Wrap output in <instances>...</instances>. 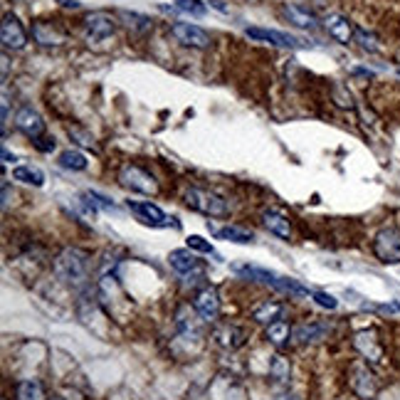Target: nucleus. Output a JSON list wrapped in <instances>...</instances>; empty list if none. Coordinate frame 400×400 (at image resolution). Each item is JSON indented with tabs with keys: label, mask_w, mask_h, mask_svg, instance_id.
Returning <instances> with one entry per match:
<instances>
[{
	"label": "nucleus",
	"mask_w": 400,
	"mask_h": 400,
	"mask_svg": "<svg viewBox=\"0 0 400 400\" xmlns=\"http://www.w3.org/2000/svg\"><path fill=\"white\" fill-rule=\"evenodd\" d=\"M54 274L57 279H62L64 284H70V287H87L89 282V267H91V260L84 250L80 247H64L57 257H54Z\"/></svg>",
	"instance_id": "obj_1"
},
{
	"label": "nucleus",
	"mask_w": 400,
	"mask_h": 400,
	"mask_svg": "<svg viewBox=\"0 0 400 400\" xmlns=\"http://www.w3.org/2000/svg\"><path fill=\"white\" fill-rule=\"evenodd\" d=\"M183 198H186L188 208L195 210V213L208 215V218H228L230 215L228 200L213 191H205V188H188Z\"/></svg>",
	"instance_id": "obj_2"
},
{
	"label": "nucleus",
	"mask_w": 400,
	"mask_h": 400,
	"mask_svg": "<svg viewBox=\"0 0 400 400\" xmlns=\"http://www.w3.org/2000/svg\"><path fill=\"white\" fill-rule=\"evenodd\" d=\"M119 186L131 193H141V195H156V193H158L156 178L136 163L121 165V171H119Z\"/></svg>",
	"instance_id": "obj_3"
},
{
	"label": "nucleus",
	"mask_w": 400,
	"mask_h": 400,
	"mask_svg": "<svg viewBox=\"0 0 400 400\" xmlns=\"http://www.w3.org/2000/svg\"><path fill=\"white\" fill-rule=\"evenodd\" d=\"M348 385H351V390L361 400H376V395L380 390L376 373L369 369V363L363 361L351 363V369H348Z\"/></svg>",
	"instance_id": "obj_4"
},
{
	"label": "nucleus",
	"mask_w": 400,
	"mask_h": 400,
	"mask_svg": "<svg viewBox=\"0 0 400 400\" xmlns=\"http://www.w3.org/2000/svg\"><path fill=\"white\" fill-rule=\"evenodd\" d=\"M126 208L131 210V213L139 215L141 223L151 225V228H176V230L181 228L178 218L165 215L163 210H161L156 203H151V200H126Z\"/></svg>",
	"instance_id": "obj_5"
},
{
	"label": "nucleus",
	"mask_w": 400,
	"mask_h": 400,
	"mask_svg": "<svg viewBox=\"0 0 400 400\" xmlns=\"http://www.w3.org/2000/svg\"><path fill=\"white\" fill-rule=\"evenodd\" d=\"M373 255L383 265H400V230L380 228L373 237Z\"/></svg>",
	"instance_id": "obj_6"
},
{
	"label": "nucleus",
	"mask_w": 400,
	"mask_h": 400,
	"mask_svg": "<svg viewBox=\"0 0 400 400\" xmlns=\"http://www.w3.org/2000/svg\"><path fill=\"white\" fill-rule=\"evenodd\" d=\"M117 32V20H114L109 13H89V15L84 17V38L87 43H104V40H109Z\"/></svg>",
	"instance_id": "obj_7"
},
{
	"label": "nucleus",
	"mask_w": 400,
	"mask_h": 400,
	"mask_svg": "<svg viewBox=\"0 0 400 400\" xmlns=\"http://www.w3.org/2000/svg\"><path fill=\"white\" fill-rule=\"evenodd\" d=\"M171 35L183 47H193V50H205L213 43V40H210V32L203 30L200 25H193V22H173Z\"/></svg>",
	"instance_id": "obj_8"
},
{
	"label": "nucleus",
	"mask_w": 400,
	"mask_h": 400,
	"mask_svg": "<svg viewBox=\"0 0 400 400\" xmlns=\"http://www.w3.org/2000/svg\"><path fill=\"white\" fill-rule=\"evenodd\" d=\"M353 348L361 353L363 361H369V363L383 361V343H380L378 334H376L373 329L356 331V336H353Z\"/></svg>",
	"instance_id": "obj_9"
},
{
	"label": "nucleus",
	"mask_w": 400,
	"mask_h": 400,
	"mask_svg": "<svg viewBox=\"0 0 400 400\" xmlns=\"http://www.w3.org/2000/svg\"><path fill=\"white\" fill-rule=\"evenodd\" d=\"M193 309L200 316V321L205 324H213L220 316V294L215 287H203L195 294V302H193Z\"/></svg>",
	"instance_id": "obj_10"
},
{
	"label": "nucleus",
	"mask_w": 400,
	"mask_h": 400,
	"mask_svg": "<svg viewBox=\"0 0 400 400\" xmlns=\"http://www.w3.org/2000/svg\"><path fill=\"white\" fill-rule=\"evenodd\" d=\"M245 35L255 43H265V45H272V47H289V50H297L302 47L294 35L289 32H279V30H269V27H247Z\"/></svg>",
	"instance_id": "obj_11"
},
{
	"label": "nucleus",
	"mask_w": 400,
	"mask_h": 400,
	"mask_svg": "<svg viewBox=\"0 0 400 400\" xmlns=\"http://www.w3.org/2000/svg\"><path fill=\"white\" fill-rule=\"evenodd\" d=\"M0 40H3V47L6 50H22L27 45V32L22 27V22L15 15L8 13L3 17V25H0Z\"/></svg>",
	"instance_id": "obj_12"
},
{
	"label": "nucleus",
	"mask_w": 400,
	"mask_h": 400,
	"mask_svg": "<svg viewBox=\"0 0 400 400\" xmlns=\"http://www.w3.org/2000/svg\"><path fill=\"white\" fill-rule=\"evenodd\" d=\"M15 128L20 133H25L27 139L38 141L45 136V119L32 107H22L20 112L15 114Z\"/></svg>",
	"instance_id": "obj_13"
},
{
	"label": "nucleus",
	"mask_w": 400,
	"mask_h": 400,
	"mask_svg": "<svg viewBox=\"0 0 400 400\" xmlns=\"http://www.w3.org/2000/svg\"><path fill=\"white\" fill-rule=\"evenodd\" d=\"M324 27L339 45H351L353 40H356V27H353V22L348 20L346 15L331 13V15L324 17Z\"/></svg>",
	"instance_id": "obj_14"
},
{
	"label": "nucleus",
	"mask_w": 400,
	"mask_h": 400,
	"mask_svg": "<svg viewBox=\"0 0 400 400\" xmlns=\"http://www.w3.org/2000/svg\"><path fill=\"white\" fill-rule=\"evenodd\" d=\"M329 324H319V321H302L292 329V341L299 346H306V343H316L324 341L329 336Z\"/></svg>",
	"instance_id": "obj_15"
},
{
	"label": "nucleus",
	"mask_w": 400,
	"mask_h": 400,
	"mask_svg": "<svg viewBox=\"0 0 400 400\" xmlns=\"http://www.w3.org/2000/svg\"><path fill=\"white\" fill-rule=\"evenodd\" d=\"M282 15L287 17L289 25L299 27V30H316L319 27V20H316V15L309 10V8L299 6V3H287V6L282 8Z\"/></svg>",
	"instance_id": "obj_16"
},
{
	"label": "nucleus",
	"mask_w": 400,
	"mask_h": 400,
	"mask_svg": "<svg viewBox=\"0 0 400 400\" xmlns=\"http://www.w3.org/2000/svg\"><path fill=\"white\" fill-rule=\"evenodd\" d=\"M213 339L220 348H225V351H235V348L245 346L247 334H245V329H240V326L225 324V326H220V329H215Z\"/></svg>",
	"instance_id": "obj_17"
},
{
	"label": "nucleus",
	"mask_w": 400,
	"mask_h": 400,
	"mask_svg": "<svg viewBox=\"0 0 400 400\" xmlns=\"http://www.w3.org/2000/svg\"><path fill=\"white\" fill-rule=\"evenodd\" d=\"M262 225H265L272 235L282 237V240H289V237H292V223H289V218L282 213V210H274V208L262 210Z\"/></svg>",
	"instance_id": "obj_18"
},
{
	"label": "nucleus",
	"mask_w": 400,
	"mask_h": 400,
	"mask_svg": "<svg viewBox=\"0 0 400 400\" xmlns=\"http://www.w3.org/2000/svg\"><path fill=\"white\" fill-rule=\"evenodd\" d=\"M32 40L38 45H43V47H57V45H62L67 38H64V32L57 30L52 22H35V25H32Z\"/></svg>",
	"instance_id": "obj_19"
},
{
	"label": "nucleus",
	"mask_w": 400,
	"mask_h": 400,
	"mask_svg": "<svg viewBox=\"0 0 400 400\" xmlns=\"http://www.w3.org/2000/svg\"><path fill=\"white\" fill-rule=\"evenodd\" d=\"M168 262H171V267L176 269L178 274H191V272H200V262H198V257L193 255L191 247H181V250H173L171 255H168Z\"/></svg>",
	"instance_id": "obj_20"
},
{
	"label": "nucleus",
	"mask_w": 400,
	"mask_h": 400,
	"mask_svg": "<svg viewBox=\"0 0 400 400\" xmlns=\"http://www.w3.org/2000/svg\"><path fill=\"white\" fill-rule=\"evenodd\" d=\"M210 230H213V235L218 237V240L237 242V245H250V242L255 240V232L247 228H240V225H223V228H210Z\"/></svg>",
	"instance_id": "obj_21"
},
{
	"label": "nucleus",
	"mask_w": 400,
	"mask_h": 400,
	"mask_svg": "<svg viewBox=\"0 0 400 400\" xmlns=\"http://www.w3.org/2000/svg\"><path fill=\"white\" fill-rule=\"evenodd\" d=\"M282 316H284V304H279V302H265V304L252 309V321H257V324L262 326L274 324V321H279Z\"/></svg>",
	"instance_id": "obj_22"
},
{
	"label": "nucleus",
	"mask_w": 400,
	"mask_h": 400,
	"mask_svg": "<svg viewBox=\"0 0 400 400\" xmlns=\"http://www.w3.org/2000/svg\"><path fill=\"white\" fill-rule=\"evenodd\" d=\"M269 378H272L274 385H287L292 380V363H289V358H284L282 353L272 356V361H269Z\"/></svg>",
	"instance_id": "obj_23"
},
{
	"label": "nucleus",
	"mask_w": 400,
	"mask_h": 400,
	"mask_svg": "<svg viewBox=\"0 0 400 400\" xmlns=\"http://www.w3.org/2000/svg\"><path fill=\"white\" fill-rule=\"evenodd\" d=\"M13 178L25 183V186H35V188L45 186V173L40 171L38 165H15V168H13Z\"/></svg>",
	"instance_id": "obj_24"
},
{
	"label": "nucleus",
	"mask_w": 400,
	"mask_h": 400,
	"mask_svg": "<svg viewBox=\"0 0 400 400\" xmlns=\"http://www.w3.org/2000/svg\"><path fill=\"white\" fill-rule=\"evenodd\" d=\"M235 272L247 279H255V282L267 284V287H272V289H277L279 279H282L279 274L269 272V269H260V267H235Z\"/></svg>",
	"instance_id": "obj_25"
},
{
	"label": "nucleus",
	"mask_w": 400,
	"mask_h": 400,
	"mask_svg": "<svg viewBox=\"0 0 400 400\" xmlns=\"http://www.w3.org/2000/svg\"><path fill=\"white\" fill-rule=\"evenodd\" d=\"M57 163L62 165L64 171H87L89 168V161H87V156L82 154V151H75V149H67L59 154Z\"/></svg>",
	"instance_id": "obj_26"
},
{
	"label": "nucleus",
	"mask_w": 400,
	"mask_h": 400,
	"mask_svg": "<svg viewBox=\"0 0 400 400\" xmlns=\"http://www.w3.org/2000/svg\"><path fill=\"white\" fill-rule=\"evenodd\" d=\"M15 395H17V400H47L43 383H40V380H35V378L20 380V383H17V388H15Z\"/></svg>",
	"instance_id": "obj_27"
},
{
	"label": "nucleus",
	"mask_w": 400,
	"mask_h": 400,
	"mask_svg": "<svg viewBox=\"0 0 400 400\" xmlns=\"http://www.w3.org/2000/svg\"><path fill=\"white\" fill-rule=\"evenodd\" d=\"M289 339H292V329H289L287 321H274V324L267 326V341L274 343L277 348H284L289 343Z\"/></svg>",
	"instance_id": "obj_28"
},
{
	"label": "nucleus",
	"mask_w": 400,
	"mask_h": 400,
	"mask_svg": "<svg viewBox=\"0 0 400 400\" xmlns=\"http://www.w3.org/2000/svg\"><path fill=\"white\" fill-rule=\"evenodd\" d=\"M176 10L186 13L191 17H205L208 15V6L203 0H176Z\"/></svg>",
	"instance_id": "obj_29"
},
{
	"label": "nucleus",
	"mask_w": 400,
	"mask_h": 400,
	"mask_svg": "<svg viewBox=\"0 0 400 400\" xmlns=\"http://www.w3.org/2000/svg\"><path fill=\"white\" fill-rule=\"evenodd\" d=\"M82 198H84V203L89 205L91 210L99 208V210H114L117 205H114V200H109L107 195H102V193L96 191H84L82 193Z\"/></svg>",
	"instance_id": "obj_30"
},
{
	"label": "nucleus",
	"mask_w": 400,
	"mask_h": 400,
	"mask_svg": "<svg viewBox=\"0 0 400 400\" xmlns=\"http://www.w3.org/2000/svg\"><path fill=\"white\" fill-rule=\"evenodd\" d=\"M356 43H358V47L366 50V52H371V54H378L380 52L378 38H376V35H371V32L361 30V27H356Z\"/></svg>",
	"instance_id": "obj_31"
},
{
	"label": "nucleus",
	"mask_w": 400,
	"mask_h": 400,
	"mask_svg": "<svg viewBox=\"0 0 400 400\" xmlns=\"http://www.w3.org/2000/svg\"><path fill=\"white\" fill-rule=\"evenodd\" d=\"M186 245L191 247L193 252H205V255H215V247L210 245V242L205 240V237H200V235H188Z\"/></svg>",
	"instance_id": "obj_32"
},
{
	"label": "nucleus",
	"mask_w": 400,
	"mask_h": 400,
	"mask_svg": "<svg viewBox=\"0 0 400 400\" xmlns=\"http://www.w3.org/2000/svg\"><path fill=\"white\" fill-rule=\"evenodd\" d=\"M121 17L124 20H128L126 25L128 27H136V30H149L151 27V17H146V15H139V13H128V10H121Z\"/></svg>",
	"instance_id": "obj_33"
},
{
	"label": "nucleus",
	"mask_w": 400,
	"mask_h": 400,
	"mask_svg": "<svg viewBox=\"0 0 400 400\" xmlns=\"http://www.w3.org/2000/svg\"><path fill=\"white\" fill-rule=\"evenodd\" d=\"M309 297L314 299V302L321 306V309L334 311V309H336V306H339V299H336V297H331V294H326V292H311Z\"/></svg>",
	"instance_id": "obj_34"
},
{
	"label": "nucleus",
	"mask_w": 400,
	"mask_h": 400,
	"mask_svg": "<svg viewBox=\"0 0 400 400\" xmlns=\"http://www.w3.org/2000/svg\"><path fill=\"white\" fill-rule=\"evenodd\" d=\"M70 136L72 141H77L80 146H87V149H94V139L84 131L82 126H70Z\"/></svg>",
	"instance_id": "obj_35"
},
{
	"label": "nucleus",
	"mask_w": 400,
	"mask_h": 400,
	"mask_svg": "<svg viewBox=\"0 0 400 400\" xmlns=\"http://www.w3.org/2000/svg\"><path fill=\"white\" fill-rule=\"evenodd\" d=\"M35 144V149L38 151H43V154H50V151H54V139H50V136H43V139H38V141H32Z\"/></svg>",
	"instance_id": "obj_36"
},
{
	"label": "nucleus",
	"mask_w": 400,
	"mask_h": 400,
	"mask_svg": "<svg viewBox=\"0 0 400 400\" xmlns=\"http://www.w3.org/2000/svg\"><path fill=\"white\" fill-rule=\"evenodd\" d=\"M376 309L383 311V314H400V299L388 302V304H376Z\"/></svg>",
	"instance_id": "obj_37"
},
{
	"label": "nucleus",
	"mask_w": 400,
	"mask_h": 400,
	"mask_svg": "<svg viewBox=\"0 0 400 400\" xmlns=\"http://www.w3.org/2000/svg\"><path fill=\"white\" fill-rule=\"evenodd\" d=\"M15 154H10V151L6 149V146H3V163H15Z\"/></svg>",
	"instance_id": "obj_38"
},
{
	"label": "nucleus",
	"mask_w": 400,
	"mask_h": 400,
	"mask_svg": "<svg viewBox=\"0 0 400 400\" xmlns=\"http://www.w3.org/2000/svg\"><path fill=\"white\" fill-rule=\"evenodd\" d=\"M59 3H62V6H64V8H72V10H77V8H80V6H82L80 0H59Z\"/></svg>",
	"instance_id": "obj_39"
},
{
	"label": "nucleus",
	"mask_w": 400,
	"mask_h": 400,
	"mask_svg": "<svg viewBox=\"0 0 400 400\" xmlns=\"http://www.w3.org/2000/svg\"><path fill=\"white\" fill-rule=\"evenodd\" d=\"M210 3H213V8H218L220 13H225V10H228V8H225V3H223V0H210Z\"/></svg>",
	"instance_id": "obj_40"
},
{
	"label": "nucleus",
	"mask_w": 400,
	"mask_h": 400,
	"mask_svg": "<svg viewBox=\"0 0 400 400\" xmlns=\"http://www.w3.org/2000/svg\"><path fill=\"white\" fill-rule=\"evenodd\" d=\"M277 400H302V398H297V395H289V393H282V395H277Z\"/></svg>",
	"instance_id": "obj_41"
},
{
	"label": "nucleus",
	"mask_w": 400,
	"mask_h": 400,
	"mask_svg": "<svg viewBox=\"0 0 400 400\" xmlns=\"http://www.w3.org/2000/svg\"><path fill=\"white\" fill-rule=\"evenodd\" d=\"M50 400H64V398H59V395H52V398H50Z\"/></svg>",
	"instance_id": "obj_42"
},
{
	"label": "nucleus",
	"mask_w": 400,
	"mask_h": 400,
	"mask_svg": "<svg viewBox=\"0 0 400 400\" xmlns=\"http://www.w3.org/2000/svg\"><path fill=\"white\" fill-rule=\"evenodd\" d=\"M395 72H398V77H400V67H398V70H395Z\"/></svg>",
	"instance_id": "obj_43"
}]
</instances>
